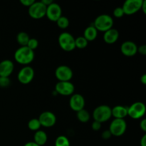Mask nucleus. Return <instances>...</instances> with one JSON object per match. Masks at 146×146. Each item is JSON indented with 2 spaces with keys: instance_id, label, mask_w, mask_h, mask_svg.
<instances>
[{
  "instance_id": "1",
  "label": "nucleus",
  "mask_w": 146,
  "mask_h": 146,
  "mask_svg": "<svg viewBox=\"0 0 146 146\" xmlns=\"http://www.w3.org/2000/svg\"><path fill=\"white\" fill-rule=\"evenodd\" d=\"M34 51L30 49L27 46H21L14 53V58L15 61L19 64L22 65H28L31 64L34 59Z\"/></svg>"
},
{
  "instance_id": "2",
  "label": "nucleus",
  "mask_w": 146,
  "mask_h": 146,
  "mask_svg": "<svg viewBox=\"0 0 146 146\" xmlns=\"http://www.w3.org/2000/svg\"><path fill=\"white\" fill-rule=\"evenodd\" d=\"M93 25L96 29L97 31L106 32L113 28V19L108 14H101L96 18Z\"/></svg>"
},
{
  "instance_id": "3",
  "label": "nucleus",
  "mask_w": 146,
  "mask_h": 146,
  "mask_svg": "<svg viewBox=\"0 0 146 146\" xmlns=\"http://www.w3.org/2000/svg\"><path fill=\"white\" fill-rule=\"evenodd\" d=\"M112 116L111 108L107 105H101L96 107L93 112V118L94 121L102 123L108 121Z\"/></svg>"
},
{
  "instance_id": "4",
  "label": "nucleus",
  "mask_w": 146,
  "mask_h": 146,
  "mask_svg": "<svg viewBox=\"0 0 146 146\" xmlns=\"http://www.w3.org/2000/svg\"><path fill=\"white\" fill-rule=\"evenodd\" d=\"M60 47L65 51H72L76 48L75 38L68 32H63L58 38Z\"/></svg>"
},
{
  "instance_id": "5",
  "label": "nucleus",
  "mask_w": 146,
  "mask_h": 146,
  "mask_svg": "<svg viewBox=\"0 0 146 146\" xmlns=\"http://www.w3.org/2000/svg\"><path fill=\"white\" fill-rule=\"evenodd\" d=\"M127 129L126 121L124 119H117L115 118L110 124L109 130L111 135L113 136L119 137L125 133Z\"/></svg>"
},
{
  "instance_id": "6",
  "label": "nucleus",
  "mask_w": 146,
  "mask_h": 146,
  "mask_svg": "<svg viewBox=\"0 0 146 146\" xmlns=\"http://www.w3.org/2000/svg\"><path fill=\"white\" fill-rule=\"evenodd\" d=\"M46 7L41 1H34L32 5L29 7V14L34 19H40L46 16Z\"/></svg>"
},
{
  "instance_id": "7",
  "label": "nucleus",
  "mask_w": 146,
  "mask_h": 146,
  "mask_svg": "<svg viewBox=\"0 0 146 146\" xmlns=\"http://www.w3.org/2000/svg\"><path fill=\"white\" fill-rule=\"evenodd\" d=\"M143 0H126L122 6L124 14L132 15L141 9Z\"/></svg>"
},
{
  "instance_id": "8",
  "label": "nucleus",
  "mask_w": 146,
  "mask_h": 146,
  "mask_svg": "<svg viewBox=\"0 0 146 146\" xmlns=\"http://www.w3.org/2000/svg\"><path fill=\"white\" fill-rule=\"evenodd\" d=\"M145 106L142 102H135L128 108V115L133 119L141 118L145 113Z\"/></svg>"
},
{
  "instance_id": "9",
  "label": "nucleus",
  "mask_w": 146,
  "mask_h": 146,
  "mask_svg": "<svg viewBox=\"0 0 146 146\" xmlns=\"http://www.w3.org/2000/svg\"><path fill=\"white\" fill-rule=\"evenodd\" d=\"M34 77V71L32 67L26 66L18 73L17 79L21 84H28L32 81Z\"/></svg>"
},
{
  "instance_id": "10",
  "label": "nucleus",
  "mask_w": 146,
  "mask_h": 146,
  "mask_svg": "<svg viewBox=\"0 0 146 146\" xmlns=\"http://www.w3.org/2000/svg\"><path fill=\"white\" fill-rule=\"evenodd\" d=\"M73 75L72 69L68 66H59L55 71V76L58 81H70Z\"/></svg>"
},
{
  "instance_id": "11",
  "label": "nucleus",
  "mask_w": 146,
  "mask_h": 146,
  "mask_svg": "<svg viewBox=\"0 0 146 146\" xmlns=\"http://www.w3.org/2000/svg\"><path fill=\"white\" fill-rule=\"evenodd\" d=\"M75 87L71 81H58L55 86V91L62 96H71L74 94Z\"/></svg>"
},
{
  "instance_id": "12",
  "label": "nucleus",
  "mask_w": 146,
  "mask_h": 146,
  "mask_svg": "<svg viewBox=\"0 0 146 146\" xmlns=\"http://www.w3.org/2000/svg\"><path fill=\"white\" fill-rule=\"evenodd\" d=\"M38 119L41 126H44L45 128L53 127L56 122V117L55 114L51 111H44L41 113Z\"/></svg>"
},
{
  "instance_id": "13",
  "label": "nucleus",
  "mask_w": 146,
  "mask_h": 146,
  "mask_svg": "<svg viewBox=\"0 0 146 146\" xmlns=\"http://www.w3.org/2000/svg\"><path fill=\"white\" fill-rule=\"evenodd\" d=\"M61 14H62L61 7L57 3L53 2L48 7H46V16L51 21H56L62 16Z\"/></svg>"
},
{
  "instance_id": "14",
  "label": "nucleus",
  "mask_w": 146,
  "mask_h": 146,
  "mask_svg": "<svg viewBox=\"0 0 146 146\" xmlns=\"http://www.w3.org/2000/svg\"><path fill=\"white\" fill-rule=\"evenodd\" d=\"M69 106L73 111L76 112L84 109L85 106V99L84 96L78 94L72 95L69 100Z\"/></svg>"
},
{
  "instance_id": "15",
  "label": "nucleus",
  "mask_w": 146,
  "mask_h": 146,
  "mask_svg": "<svg viewBox=\"0 0 146 146\" xmlns=\"http://www.w3.org/2000/svg\"><path fill=\"white\" fill-rule=\"evenodd\" d=\"M121 51L125 56H133L138 52V46L133 41H126L121 44Z\"/></svg>"
},
{
  "instance_id": "16",
  "label": "nucleus",
  "mask_w": 146,
  "mask_h": 146,
  "mask_svg": "<svg viewBox=\"0 0 146 146\" xmlns=\"http://www.w3.org/2000/svg\"><path fill=\"white\" fill-rule=\"evenodd\" d=\"M14 63L11 60H4L0 62V76L9 77L14 71Z\"/></svg>"
},
{
  "instance_id": "17",
  "label": "nucleus",
  "mask_w": 146,
  "mask_h": 146,
  "mask_svg": "<svg viewBox=\"0 0 146 146\" xmlns=\"http://www.w3.org/2000/svg\"><path fill=\"white\" fill-rule=\"evenodd\" d=\"M119 38V32L115 29H111L108 30L104 34V40L108 44H112L116 42Z\"/></svg>"
},
{
  "instance_id": "18",
  "label": "nucleus",
  "mask_w": 146,
  "mask_h": 146,
  "mask_svg": "<svg viewBox=\"0 0 146 146\" xmlns=\"http://www.w3.org/2000/svg\"><path fill=\"white\" fill-rule=\"evenodd\" d=\"M111 113L115 118L124 119V118L128 115V108L123 106H116L111 108Z\"/></svg>"
},
{
  "instance_id": "19",
  "label": "nucleus",
  "mask_w": 146,
  "mask_h": 146,
  "mask_svg": "<svg viewBox=\"0 0 146 146\" xmlns=\"http://www.w3.org/2000/svg\"><path fill=\"white\" fill-rule=\"evenodd\" d=\"M98 36V31L94 27V25H91L87 27L84 32V36H83L88 41H93Z\"/></svg>"
},
{
  "instance_id": "20",
  "label": "nucleus",
  "mask_w": 146,
  "mask_h": 146,
  "mask_svg": "<svg viewBox=\"0 0 146 146\" xmlns=\"http://www.w3.org/2000/svg\"><path fill=\"white\" fill-rule=\"evenodd\" d=\"M47 139H48V137L44 131L38 130V131H36V133H34V142L39 146L45 145L46 143L47 142Z\"/></svg>"
},
{
  "instance_id": "21",
  "label": "nucleus",
  "mask_w": 146,
  "mask_h": 146,
  "mask_svg": "<svg viewBox=\"0 0 146 146\" xmlns=\"http://www.w3.org/2000/svg\"><path fill=\"white\" fill-rule=\"evenodd\" d=\"M29 38L28 34L24 31H21L17 36V42L21 45V46H27Z\"/></svg>"
},
{
  "instance_id": "22",
  "label": "nucleus",
  "mask_w": 146,
  "mask_h": 146,
  "mask_svg": "<svg viewBox=\"0 0 146 146\" xmlns=\"http://www.w3.org/2000/svg\"><path fill=\"white\" fill-rule=\"evenodd\" d=\"M77 118L81 123H87L90 120V114L88 111L84 109L77 112Z\"/></svg>"
},
{
  "instance_id": "23",
  "label": "nucleus",
  "mask_w": 146,
  "mask_h": 146,
  "mask_svg": "<svg viewBox=\"0 0 146 146\" xmlns=\"http://www.w3.org/2000/svg\"><path fill=\"white\" fill-rule=\"evenodd\" d=\"M41 127L38 118H32L28 123V128L32 131H37Z\"/></svg>"
},
{
  "instance_id": "24",
  "label": "nucleus",
  "mask_w": 146,
  "mask_h": 146,
  "mask_svg": "<svg viewBox=\"0 0 146 146\" xmlns=\"http://www.w3.org/2000/svg\"><path fill=\"white\" fill-rule=\"evenodd\" d=\"M55 146H70L69 140L64 135H59L56 139Z\"/></svg>"
},
{
  "instance_id": "25",
  "label": "nucleus",
  "mask_w": 146,
  "mask_h": 146,
  "mask_svg": "<svg viewBox=\"0 0 146 146\" xmlns=\"http://www.w3.org/2000/svg\"><path fill=\"white\" fill-rule=\"evenodd\" d=\"M88 41L84 36H79L75 38V46L76 48H86L88 46Z\"/></svg>"
},
{
  "instance_id": "26",
  "label": "nucleus",
  "mask_w": 146,
  "mask_h": 146,
  "mask_svg": "<svg viewBox=\"0 0 146 146\" xmlns=\"http://www.w3.org/2000/svg\"><path fill=\"white\" fill-rule=\"evenodd\" d=\"M56 22L58 27L61 29H66L69 26V20L67 17L64 16H61Z\"/></svg>"
},
{
  "instance_id": "27",
  "label": "nucleus",
  "mask_w": 146,
  "mask_h": 146,
  "mask_svg": "<svg viewBox=\"0 0 146 146\" xmlns=\"http://www.w3.org/2000/svg\"><path fill=\"white\" fill-rule=\"evenodd\" d=\"M38 41L36 38H30L29 40L27 46L28 47V48H29L31 50L34 51V49H36V48L38 47Z\"/></svg>"
},
{
  "instance_id": "28",
  "label": "nucleus",
  "mask_w": 146,
  "mask_h": 146,
  "mask_svg": "<svg viewBox=\"0 0 146 146\" xmlns=\"http://www.w3.org/2000/svg\"><path fill=\"white\" fill-rule=\"evenodd\" d=\"M11 84V81L9 77L0 76V87L1 88H7Z\"/></svg>"
},
{
  "instance_id": "29",
  "label": "nucleus",
  "mask_w": 146,
  "mask_h": 146,
  "mask_svg": "<svg viewBox=\"0 0 146 146\" xmlns=\"http://www.w3.org/2000/svg\"><path fill=\"white\" fill-rule=\"evenodd\" d=\"M124 12L123 11L122 7H117L113 11V16L115 18H121L123 17Z\"/></svg>"
},
{
  "instance_id": "30",
  "label": "nucleus",
  "mask_w": 146,
  "mask_h": 146,
  "mask_svg": "<svg viewBox=\"0 0 146 146\" xmlns=\"http://www.w3.org/2000/svg\"><path fill=\"white\" fill-rule=\"evenodd\" d=\"M91 127H92V129L94 130V131H98L101 128V123L98 122V121H94L93 122L92 125H91Z\"/></svg>"
},
{
  "instance_id": "31",
  "label": "nucleus",
  "mask_w": 146,
  "mask_h": 146,
  "mask_svg": "<svg viewBox=\"0 0 146 146\" xmlns=\"http://www.w3.org/2000/svg\"><path fill=\"white\" fill-rule=\"evenodd\" d=\"M34 0H20V3L25 7H29L34 3Z\"/></svg>"
},
{
  "instance_id": "32",
  "label": "nucleus",
  "mask_w": 146,
  "mask_h": 146,
  "mask_svg": "<svg viewBox=\"0 0 146 146\" xmlns=\"http://www.w3.org/2000/svg\"><path fill=\"white\" fill-rule=\"evenodd\" d=\"M111 133H110V131H108V130H107V131H104V132L102 133V138H104V140H108L111 137Z\"/></svg>"
},
{
  "instance_id": "33",
  "label": "nucleus",
  "mask_w": 146,
  "mask_h": 146,
  "mask_svg": "<svg viewBox=\"0 0 146 146\" xmlns=\"http://www.w3.org/2000/svg\"><path fill=\"white\" fill-rule=\"evenodd\" d=\"M138 52L142 55H145L146 54V45L143 44V45L141 46L140 47H138Z\"/></svg>"
},
{
  "instance_id": "34",
  "label": "nucleus",
  "mask_w": 146,
  "mask_h": 146,
  "mask_svg": "<svg viewBox=\"0 0 146 146\" xmlns=\"http://www.w3.org/2000/svg\"><path fill=\"white\" fill-rule=\"evenodd\" d=\"M140 128L143 132H146V119H143L140 123Z\"/></svg>"
},
{
  "instance_id": "35",
  "label": "nucleus",
  "mask_w": 146,
  "mask_h": 146,
  "mask_svg": "<svg viewBox=\"0 0 146 146\" xmlns=\"http://www.w3.org/2000/svg\"><path fill=\"white\" fill-rule=\"evenodd\" d=\"M141 146H146V135H143L141 139Z\"/></svg>"
},
{
  "instance_id": "36",
  "label": "nucleus",
  "mask_w": 146,
  "mask_h": 146,
  "mask_svg": "<svg viewBox=\"0 0 146 146\" xmlns=\"http://www.w3.org/2000/svg\"><path fill=\"white\" fill-rule=\"evenodd\" d=\"M41 1L46 6V7H48V5H50V4H51V3L54 2L52 0H42V1Z\"/></svg>"
},
{
  "instance_id": "37",
  "label": "nucleus",
  "mask_w": 146,
  "mask_h": 146,
  "mask_svg": "<svg viewBox=\"0 0 146 146\" xmlns=\"http://www.w3.org/2000/svg\"><path fill=\"white\" fill-rule=\"evenodd\" d=\"M141 10L143 11V12L144 14H146V1L145 0H143L142 4V7H141Z\"/></svg>"
},
{
  "instance_id": "38",
  "label": "nucleus",
  "mask_w": 146,
  "mask_h": 146,
  "mask_svg": "<svg viewBox=\"0 0 146 146\" xmlns=\"http://www.w3.org/2000/svg\"><path fill=\"white\" fill-rule=\"evenodd\" d=\"M141 82L142 83L143 85H145L146 84V74H143V75L141 77Z\"/></svg>"
},
{
  "instance_id": "39",
  "label": "nucleus",
  "mask_w": 146,
  "mask_h": 146,
  "mask_svg": "<svg viewBox=\"0 0 146 146\" xmlns=\"http://www.w3.org/2000/svg\"><path fill=\"white\" fill-rule=\"evenodd\" d=\"M24 146H39L37 145L36 143H35L34 142H28L25 144Z\"/></svg>"
}]
</instances>
